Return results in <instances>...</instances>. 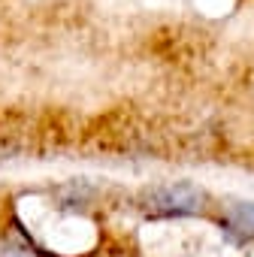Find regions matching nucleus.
I'll return each mask as SVG.
<instances>
[{
  "instance_id": "obj_2",
  "label": "nucleus",
  "mask_w": 254,
  "mask_h": 257,
  "mask_svg": "<svg viewBox=\"0 0 254 257\" xmlns=\"http://www.w3.org/2000/svg\"><path fill=\"white\" fill-rule=\"evenodd\" d=\"M218 227L224 230V236H230L239 245L254 242V203L251 200L221 203L218 206Z\"/></svg>"
},
{
  "instance_id": "obj_3",
  "label": "nucleus",
  "mask_w": 254,
  "mask_h": 257,
  "mask_svg": "<svg viewBox=\"0 0 254 257\" xmlns=\"http://www.w3.org/2000/svg\"><path fill=\"white\" fill-rule=\"evenodd\" d=\"M0 257H31L25 248H13V245H4L0 248Z\"/></svg>"
},
{
  "instance_id": "obj_1",
  "label": "nucleus",
  "mask_w": 254,
  "mask_h": 257,
  "mask_svg": "<svg viewBox=\"0 0 254 257\" xmlns=\"http://www.w3.org/2000/svg\"><path fill=\"white\" fill-rule=\"evenodd\" d=\"M140 212L155 221H176V218H197L212 209V200L206 188L194 182H164L152 185L137 200Z\"/></svg>"
}]
</instances>
